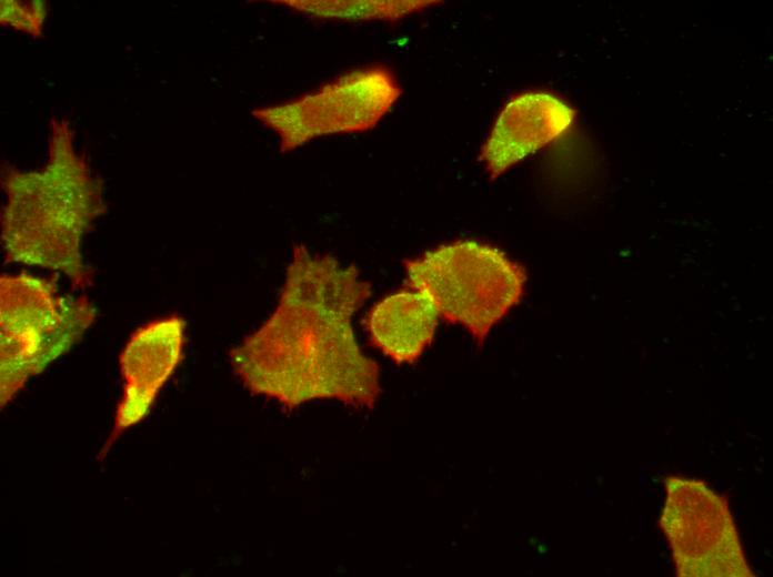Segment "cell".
<instances>
[{
    "mask_svg": "<svg viewBox=\"0 0 773 577\" xmlns=\"http://www.w3.org/2000/svg\"><path fill=\"white\" fill-rule=\"evenodd\" d=\"M370 295L355 266L294 244L275 310L229 353L234 373L251 393L289 408L314 399L373 408L379 366L352 327Z\"/></svg>",
    "mask_w": 773,
    "mask_h": 577,
    "instance_id": "obj_1",
    "label": "cell"
},
{
    "mask_svg": "<svg viewBox=\"0 0 773 577\" xmlns=\"http://www.w3.org/2000/svg\"><path fill=\"white\" fill-rule=\"evenodd\" d=\"M46 16L44 1L1 0L0 2L1 24L9 26L18 32L28 33L34 39L42 33Z\"/></svg>",
    "mask_w": 773,
    "mask_h": 577,
    "instance_id": "obj_11",
    "label": "cell"
},
{
    "mask_svg": "<svg viewBox=\"0 0 773 577\" xmlns=\"http://www.w3.org/2000/svg\"><path fill=\"white\" fill-rule=\"evenodd\" d=\"M96 307L86 296L60 294L29 273L0 279V397L6 406L91 326Z\"/></svg>",
    "mask_w": 773,
    "mask_h": 577,
    "instance_id": "obj_4",
    "label": "cell"
},
{
    "mask_svg": "<svg viewBox=\"0 0 773 577\" xmlns=\"http://www.w3.org/2000/svg\"><path fill=\"white\" fill-rule=\"evenodd\" d=\"M275 6L323 20L396 21L438 3L428 0H272Z\"/></svg>",
    "mask_w": 773,
    "mask_h": 577,
    "instance_id": "obj_10",
    "label": "cell"
},
{
    "mask_svg": "<svg viewBox=\"0 0 773 577\" xmlns=\"http://www.w3.org/2000/svg\"><path fill=\"white\" fill-rule=\"evenodd\" d=\"M184 335L185 321L177 314L153 320L131 334L119 358L122 395L112 433L100 456L150 412L182 360Z\"/></svg>",
    "mask_w": 773,
    "mask_h": 577,
    "instance_id": "obj_7",
    "label": "cell"
},
{
    "mask_svg": "<svg viewBox=\"0 0 773 577\" xmlns=\"http://www.w3.org/2000/svg\"><path fill=\"white\" fill-rule=\"evenodd\" d=\"M661 526L683 576H749L725 499L704 483L670 477Z\"/></svg>",
    "mask_w": 773,
    "mask_h": 577,
    "instance_id": "obj_6",
    "label": "cell"
},
{
    "mask_svg": "<svg viewBox=\"0 0 773 577\" xmlns=\"http://www.w3.org/2000/svg\"><path fill=\"white\" fill-rule=\"evenodd\" d=\"M574 118L575 111L553 94H519L495 120L480 160L492 178H496L564 133Z\"/></svg>",
    "mask_w": 773,
    "mask_h": 577,
    "instance_id": "obj_8",
    "label": "cell"
},
{
    "mask_svg": "<svg viewBox=\"0 0 773 577\" xmlns=\"http://www.w3.org/2000/svg\"><path fill=\"white\" fill-rule=\"evenodd\" d=\"M439 316L424 293L401 291L379 301L365 325L374 347L396 364H412L432 343Z\"/></svg>",
    "mask_w": 773,
    "mask_h": 577,
    "instance_id": "obj_9",
    "label": "cell"
},
{
    "mask_svg": "<svg viewBox=\"0 0 773 577\" xmlns=\"http://www.w3.org/2000/svg\"><path fill=\"white\" fill-rule=\"evenodd\" d=\"M1 172L6 262L59 272L72 286L87 287L91 272L82 241L107 205L102 181L74 149L69 121L51 117L43 166L21 171L3 163Z\"/></svg>",
    "mask_w": 773,
    "mask_h": 577,
    "instance_id": "obj_2",
    "label": "cell"
},
{
    "mask_svg": "<svg viewBox=\"0 0 773 577\" xmlns=\"http://www.w3.org/2000/svg\"><path fill=\"white\" fill-rule=\"evenodd\" d=\"M409 285L439 315L462 325L481 346L491 328L524 294V269L501 250L476 241L441 245L404 261Z\"/></svg>",
    "mask_w": 773,
    "mask_h": 577,
    "instance_id": "obj_3",
    "label": "cell"
},
{
    "mask_svg": "<svg viewBox=\"0 0 773 577\" xmlns=\"http://www.w3.org/2000/svg\"><path fill=\"white\" fill-rule=\"evenodd\" d=\"M402 89L384 65L355 69L294 99L252 109L251 114L279 136L281 153L327 135L373 129Z\"/></svg>",
    "mask_w": 773,
    "mask_h": 577,
    "instance_id": "obj_5",
    "label": "cell"
}]
</instances>
